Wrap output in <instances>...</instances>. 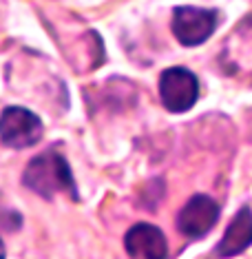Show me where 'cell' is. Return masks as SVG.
<instances>
[{
	"instance_id": "obj_1",
	"label": "cell",
	"mask_w": 252,
	"mask_h": 259,
	"mask_svg": "<svg viewBox=\"0 0 252 259\" xmlns=\"http://www.w3.org/2000/svg\"><path fill=\"white\" fill-rule=\"evenodd\" d=\"M22 180H25L27 188L36 191L44 199L56 197L58 193H69L73 199H78L75 180L71 168H69V162L58 151H46L33 157L27 164Z\"/></svg>"
},
{
	"instance_id": "obj_2",
	"label": "cell",
	"mask_w": 252,
	"mask_h": 259,
	"mask_svg": "<svg viewBox=\"0 0 252 259\" xmlns=\"http://www.w3.org/2000/svg\"><path fill=\"white\" fill-rule=\"evenodd\" d=\"M160 98H162V104L171 113L190 111L199 100L197 75L184 67L166 69L160 78Z\"/></svg>"
},
{
	"instance_id": "obj_3",
	"label": "cell",
	"mask_w": 252,
	"mask_h": 259,
	"mask_svg": "<svg viewBox=\"0 0 252 259\" xmlns=\"http://www.w3.org/2000/svg\"><path fill=\"white\" fill-rule=\"evenodd\" d=\"M42 122L22 107H9L0 115V140L11 149H29L42 140Z\"/></svg>"
},
{
	"instance_id": "obj_4",
	"label": "cell",
	"mask_w": 252,
	"mask_h": 259,
	"mask_svg": "<svg viewBox=\"0 0 252 259\" xmlns=\"http://www.w3.org/2000/svg\"><path fill=\"white\" fill-rule=\"evenodd\" d=\"M217 11L201 7H177L173 11V33L184 47L204 45L217 29Z\"/></svg>"
},
{
	"instance_id": "obj_5",
	"label": "cell",
	"mask_w": 252,
	"mask_h": 259,
	"mask_svg": "<svg viewBox=\"0 0 252 259\" xmlns=\"http://www.w3.org/2000/svg\"><path fill=\"white\" fill-rule=\"evenodd\" d=\"M219 220V204L208 195L190 197L177 215V228L181 235L199 239L208 235Z\"/></svg>"
},
{
	"instance_id": "obj_6",
	"label": "cell",
	"mask_w": 252,
	"mask_h": 259,
	"mask_svg": "<svg viewBox=\"0 0 252 259\" xmlns=\"http://www.w3.org/2000/svg\"><path fill=\"white\" fill-rule=\"evenodd\" d=\"M124 248L133 259H166L168 244L164 233L153 224L139 222L124 235Z\"/></svg>"
},
{
	"instance_id": "obj_7",
	"label": "cell",
	"mask_w": 252,
	"mask_h": 259,
	"mask_svg": "<svg viewBox=\"0 0 252 259\" xmlns=\"http://www.w3.org/2000/svg\"><path fill=\"white\" fill-rule=\"evenodd\" d=\"M252 246V210L248 206H243L234 220L228 224L224 237L219 239L215 248V255L226 259V257H234V255H241L243 250H248Z\"/></svg>"
},
{
	"instance_id": "obj_8",
	"label": "cell",
	"mask_w": 252,
	"mask_h": 259,
	"mask_svg": "<svg viewBox=\"0 0 252 259\" xmlns=\"http://www.w3.org/2000/svg\"><path fill=\"white\" fill-rule=\"evenodd\" d=\"M0 259H5V244H3V239H0Z\"/></svg>"
}]
</instances>
